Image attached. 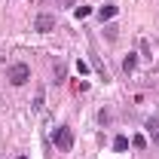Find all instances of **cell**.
<instances>
[{"label":"cell","mask_w":159,"mask_h":159,"mask_svg":"<svg viewBox=\"0 0 159 159\" xmlns=\"http://www.w3.org/2000/svg\"><path fill=\"white\" fill-rule=\"evenodd\" d=\"M135 64H138V55H132V52H129V55L122 58V70L129 74V70H135Z\"/></svg>","instance_id":"5"},{"label":"cell","mask_w":159,"mask_h":159,"mask_svg":"<svg viewBox=\"0 0 159 159\" xmlns=\"http://www.w3.org/2000/svg\"><path fill=\"white\" fill-rule=\"evenodd\" d=\"M19 159H28V156H19Z\"/></svg>","instance_id":"12"},{"label":"cell","mask_w":159,"mask_h":159,"mask_svg":"<svg viewBox=\"0 0 159 159\" xmlns=\"http://www.w3.org/2000/svg\"><path fill=\"white\" fill-rule=\"evenodd\" d=\"M125 147H129V138H122V135H119V138L113 141V150H116V153H122Z\"/></svg>","instance_id":"6"},{"label":"cell","mask_w":159,"mask_h":159,"mask_svg":"<svg viewBox=\"0 0 159 159\" xmlns=\"http://www.w3.org/2000/svg\"><path fill=\"white\" fill-rule=\"evenodd\" d=\"M116 12H119V6H116V3H104V6L98 9V19H101V21H110L113 16H116Z\"/></svg>","instance_id":"4"},{"label":"cell","mask_w":159,"mask_h":159,"mask_svg":"<svg viewBox=\"0 0 159 159\" xmlns=\"http://www.w3.org/2000/svg\"><path fill=\"white\" fill-rule=\"evenodd\" d=\"M132 144H135V147H138V150H141V147H144L147 141H144V135H135V138H132Z\"/></svg>","instance_id":"10"},{"label":"cell","mask_w":159,"mask_h":159,"mask_svg":"<svg viewBox=\"0 0 159 159\" xmlns=\"http://www.w3.org/2000/svg\"><path fill=\"white\" fill-rule=\"evenodd\" d=\"M52 141H55V147H58L61 153H67V150L74 147V132H70L67 125H58L55 135H52Z\"/></svg>","instance_id":"2"},{"label":"cell","mask_w":159,"mask_h":159,"mask_svg":"<svg viewBox=\"0 0 159 159\" xmlns=\"http://www.w3.org/2000/svg\"><path fill=\"white\" fill-rule=\"evenodd\" d=\"M89 12H92V9H89V6H77V19H86V16H89Z\"/></svg>","instance_id":"8"},{"label":"cell","mask_w":159,"mask_h":159,"mask_svg":"<svg viewBox=\"0 0 159 159\" xmlns=\"http://www.w3.org/2000/svg\"><path fill=\"white\" fill-rule=\"evenodd\" d=\"M61 6H74V0H58Z\"/></svg>","instance_id":"11"},{"label":"cell","mask_w":159,"mask_h":159,"mask_svg":"<svg viewBox=\"0 0 159 159\" xmlns=\"http://www.w3.org/2000/svg\"><path fill=\"white\" fill-rule=\"evenodd\" d=\"M147 132L153 135V144H159V119H156V125H153V129H147Z\"/></svg>","instance_id":"7"},{"label":"cell","mask_w":159,"mask_h":159,"mask_svg":"<svg viewBox=\"0 0 159 159\" xmlns=\"http://www.w3.org/2000/svg\"><path fill=\"white\" fill-rule=\"evenodd\" d=\"M6 80H9L12 86H25V83L31 80V67H28V64H9Z\"/></svg>","instance_id":"1"},{"label":"cell","mask_w":159,"mask_h":159,"mask_svg":"<svg viewBox=\"0 0 159 159\" xmlns=\"http://www.w3.org/2000/svg\"><path fill=\"white\" fill-rule=\"evenodd\" d=\"M34 110H43V92H37V98H34Z\"/></svg>","instance_id":"9"},{"label":"cell","mask_w":159,"mask_h":159,"mask_svg":"<svg viewBox=\"0 0 159 159\" xmlns=\"http://www.w3.org/2000/svg\"><path fill=\"white\" fill-rule=\"evenodd\" d=\"M52 28H55V16H49V12H40L34 19V31H40V34H49Z\"/></svg>","instance_id":"3"}]
</instances>
